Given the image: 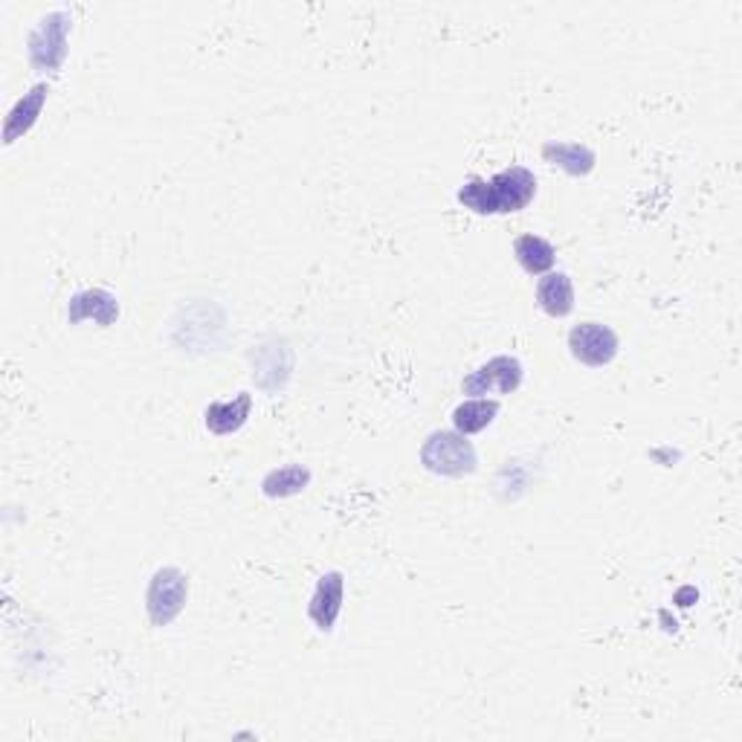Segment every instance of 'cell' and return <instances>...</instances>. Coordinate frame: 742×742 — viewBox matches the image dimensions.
<instances>
[{
	"mask_svg": "<svg viewBox=\"0 0 742 742\" xmlns=\"http://www.w3.org/2000/svg\"><path fill=\"white\" fill-rule=\"evenodd\" d=\"M421 464L430 473L447 478H464L470 473H476L478 455L476 447L470 444L467 435L455 430H439L432 432L430 439L421 447Z\"/></svg>",
	"mask_w": 742,
	"mask_h": 742,
	"instance_id": "1",
	"label": "cell"
},
{
	"mask_svg": "<svg viewBox=\"0 0 742 742\" xmlns=\"http://www.w3.org/2000/svg\"><path fill=\"white\" fill-rule=\"evenodd\" d=\"M186 598H189V577L175 566L157 568L145 591V612L152 627H168L175 621L186 606Z\"/></svg>",
	"mask_w": 742,
	"mask_h": 742,
	"instance_id": "2",
	"label": "cell"
},
{
	"mask_svg": "<svg viewBox=\"0 0 742 742\" xmlns=\"http://www.w3.org/2000/svg\"><path fill=\"white\" fill-rule=\"evenodd\" d=\"M73 27L70 12L59 9L41 18V23L30 35V61L39 73H55L68 59V32Z\"/></svg>",
	"mask_w": 742,
	"mask_h": 742,
	"instance_id": "3",
	"label": "cell"
},
{
	"mask_svg": "<svg viewBox=\"0 0 742 742\" xmlns=\"http://www.w3.org/2000/svg\"><path fill=\"white\" fill-rule=\"evenodd\" d=\"M487 189H491L493 215L523 213L537 195V177L525 166H508L487 181Z\"/></svg>",
	"mask_w": 742,
	"mask_h": 742,
	"instance_id": "4",
	"label": "cell"
},
{
	"mask_svg": "<svg viewBox=\"0 0 742 742\" xmlns=\"http://www.w3.org/2000/svg\"><path fill=\"white\" fill-rule=\"evenodd\" d=\"M568 351L577 363L604 369L618 357V333L604 322H580L568 331Z\"/></svg>",
	"mask_w": 742,
	"mask_h": 742,
	"instance_id": "5",
	"label": "cell"
},
{
	"mask_svg": "<svg viewBox=\"0 0 742 742\" xmlns=\"http://www.w3.org/2000/svg\"><path fill=\"white\" fill-rule=\"evenodd\" d=\"M523 363L516 360V357H493V360H487L485 365H478L470 378H464L462 383V392L464 394H491V392H499V394H511L516 392V389L523 387Z\"/></svg>",
	"mask_w": 742,
	"mask_h": 742,
	"instance_id": "6",
	"label": "cell"
},
{
	"mask_svg": "<svg viewBox=\"0 0 742 742\" xmlns=\"http://www.w3.org/2000/svg\"><path fill=\"white\" fill-rule=\"evenodd\" d=\"M342 595H346V577L342 571H328V575L319 577L317 589L311 595V604H308V615H311L313 627L319 632H331L337 618L342 612Z\"/></svg>",
	"mask_w": 742,
	"mask_h": 742,
	"instance_id": "7",
	"label": "cell"
},
{
	"mask_svg": "<svg viewBox=\"0 0 742 742\" xmlns=\"http://www.w3.org/2000/svg\"><path fill=\"white\" fill-rule=\"evenodd\" d=\"M68 317H70V326H79V322L93 319L96 326L107 328V326H114L116 319H120V302H116L114 293H107V290H102V288L82 290V293H76L73 299H70Z\"/></svg>",
	"mask_w": 742,
	"mask_h": 742,
	"instance_id": "8",
	"label": "cell"
},
{
	"mask_svg": "<svg viewBox=\"0 0 742 742\" xmlns=\"http://www.w3.org/2000/svg\"><path fill=\"white\" fill-rule=\"evenodd\" d=\"M250 412H253V394L238 392L233 401L209 403L204 412V424L206 430L215 432V435H233V432H238L247 421H250Z\"/></svg>",
	"mask_w": 742,
	"mask_h": 742,
	"instance_id": "9",
	"label": "cell"
},
{
	"mask_svg": "<svg viewBox=\"0 0 742 742\" xmlns=\"http://www.w3.org/2000/svg\"><path fill=\"white\" fill-rule=\"evenodd\" d=\"M47 93H50V84H35L30 93H23V99H18V105L9 111L7 116V128H3V143L12 145L16 140H21L27 131L39 122L41 111H44Z\"/></svg>",
	"mask_w": 742,
	"mask_h": 742,
	"instance_id": "10",
	"label": "cell"
},
{
	"mask_svg": "<svg viewBox=\"0 0 742 742\" xmlns=\"http://www.w3.org/2000/svg\"><path fill=\"white\" fill-rule=\"evenodd\" d=\"M537 305L548 317L563 319L575 311V285L568 274H546L537 281Z\"/></svg>",
	"mask_w": 742,
	"mask_h": 742,
	"instance_id": "11",
	"label": "cell"
},
{
	"mask_svg": "<svg viewBox=\"0 0 742 742\" xmlns=\"http://www.w3.org/2000/svg\"><path fill=\"white\" fill-rule=\"evenodd\" d=\"M514 256H516V261H519V267H523L528 276L552 274L554 261H557V253H554L552 244L534 233L519 235V238H516Z\"/></svg>",
	"mask_w": 742,
	"mask_h": 742,
	"instance_id": "12",
	"label": "cell"
},
{
	"mask_svg": "<svg viewBox=\"0 0 742 742\" xmlns=\"http://www.w3.org/2000/svg\"><path fill=\"white\" fill-rule=\"evenodd\" d=\"M543 157H546L552 166H560L563 172H568V175L575 177L589 175L591 168H595V163H598L595 152L580 143H546L543 145Z\"/></svg>",
	"mask_w": 742,
	"mask_h": 742,
	"instance_id": "13",
	"label": "cell"
},
{
	"mask_svg": "<svg viewBox=\"0 0 742 742\" xmlns=\"http://www.w3.org/2000/svg\"><path fill=\"white\" fill-rule=\"evenodd\" d=\"M499 415V401H487V398H473V401L458 403L453 410V426L462 435L482 432L496 421Z\"/></svg>",
	"mask_w": 742,
	"mask_h": 742,
	"instance_id": "14",
	"label": "cell"
},
{
	"mask_svg": "<svg viewBox=\"0 0 742 742\" xmlns=\"http://www.w3.org/2000/svg\"><path fill=\"white\" fill-rule=\"evenodd\" d=\"M311 485V470L302 464H288V467L270 470L261 482V493L270 499H281V496H296L305 487Z\"/></svg>",
	"mask_w": 742,
	"mask_h": 742,
	"instance_id": "15",
	"label": "cell"
},
{
	"mask_svg": "<svg viewBox=\"0 0 742 742\" xmlns=\"http://www.w3.org/2000/svg\"><path fill=\"white\" fill-rule=\"evenodd\" d=\"M458 204L464 206V209H470V213L476 215H493V206H491V189H487V181L485 177H470L467 183H464L462 189H458Z\"/></svg>",
	"mask_w": 742,
	"mask_h": 742,
	"instance_id": "16",
	"label": "cell"
}]
</instances>
